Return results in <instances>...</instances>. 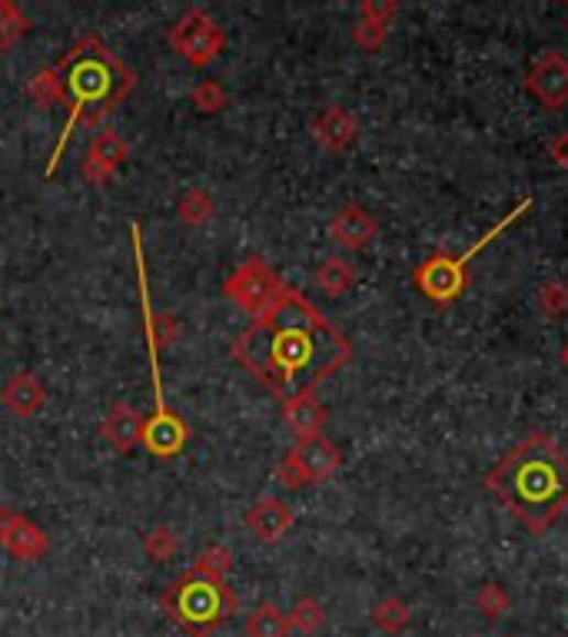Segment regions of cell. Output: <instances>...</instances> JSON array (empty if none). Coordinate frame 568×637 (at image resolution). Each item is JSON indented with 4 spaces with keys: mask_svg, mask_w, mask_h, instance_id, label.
I'll return each mask as SVG.
<instances>
[{
    "mask_svg": "<svg viewBox=\"0 0 568 637\" xmlns=\"http://www.w3.org/2000/svg\"><path fill=\"white\" fill-rule=\"evenodd\" d=\"M233 359L276 398L313 392L352 359V342L293 286L237 339Z\"/></svg>",
    "mask_w": 568,
    "mask_h": 637,
    "instance_id": "1",
    "label": "cell"
},
{
    "mask_svg": "<svg viewBox=\"0 0 568 637\" xmlns=\"http://www.w3.org/2000/svg\"><path fill=\"white\" fill-rule=\"evenodd\" d=\"M485 488L528 535H545L568 508V455L545 432H532L485 475Z\"/></svg>",
    "mask_w": 568,
    "mask_h": 637,
    "instance_id": "2",
    "label": "cell"
},
{
    "mask_svg": "<svg viewBox=\"0 0 568 637\" xmlns=\"http://www.w3.org/2000/svg\"><path fill=\"white\" fill-rule=\"evenodd\" d=\"M57 70H61V80H64L67 123H64L61 143L54 146V156L47 163V176H54V169L61 166V156H64L70 136H74V130L77 127H84V130L100 127L136 87V74L97 34L80 37L64 54Z\"/></svg>",
    "mask_w": 568,
    "mask_h": 637,
    "instance_id": "3",
    "label": "cell"
},
{
    "mask_svg": "<svg viewBox=\"0 0 568 637\" xmlns=\"http://www.w3.org/2000/svg\"><path fill=\"white\" fill-rule=\"evenodd\" d=\"M160 604L179 630H186L189 637H207L233 617L237 594L227 581L183 571L179 581L160 597Z\"/></svg>",
    "mask_w": 568,
    "mask_h": 637,
    "instance_id": "4",
    "label": "cell"
},
{
    "mask_svg": "<svg viewBox=\"0 0 568 637\" xmlns=\"http://www.w3.org/2000/svg\"><path fill=\"white\" fill-rule=\"evenodd\" d=\"M532 206V199H525L522 206H515L509 217L499 223V227H492L482 240H476V246L472 250H466L462 256H429L426 263H419L416 266V273H413V283L419 286V293L429 299V303H436V306H449V303H456L462 293H466V286H469V263H472V256L489 243V240H495L502 230H509L522 212Z\"/></svg>",
    "mask_w": 568,
    "mask_h": 637,
    "instance_id": "5",
    "label": "cell"
},
{
    "mask_svg": "<svg viewBox=\"0 0 568 637\" xmlns=\"http://www.w3.org/2000/svg\"><path fill=\"white\" fill-rule=\"evenodd\" d=\"M339 465H342V452L326 436H319V439L296 442V449H290L276 465V479L283 488L296 492L306 485H323L339 472Z\"/></svg>",
    "mask_w": 568,
    "mask_h": 637,
    "instance_id": "6",
    "label": "cell"
},
{
    "mask_svg": "<svg viewBox=\"0 0 568 637\" xmlns=\"http://www.w3.org/2000/svg\"><path fill=\"white\" fill-rule=\"evenodd\" d=\"M283 289H286V283H283V279L276 276V270H273L266 260H260V256L240 263V266L230 273V279L223 283L227 299H230L233 306H240L243 312H250L253 319L263 316V312L283 296Z\"/></svg>",
    "mask_w": 568,
    "mask_h": 637,
    "instance_id": "7",
    "label": "cell"
},
{
    "mask_svg": "<svg viewBox=\"0 0 568 637\" xmlns=\"http://www.w3.org/2000/svg\"><path fill=\"white\" fill-rule=\"evenodd\" d=\"M170 47L189 67H207L227 51V34L207 11H186L170 28Z\"/></svg>",
    "mask_w": 568,
    "mask_h": 637,
    "instance_id": "8",
    "label": "cell"
},
{
    "mask_svg": "<svg viewBox=\"0 0 568 637\" xmlns=\"http://www.w3.org/2000/svg\"><path fill=\"white\" fill-rule=\"evenodd\" d=\"M525 87L545 110H561L568 103V61L558 51L542 54L525 74Z\"/></svg>",
    "mask_w": 568,
    "mask_h": 637,
    "instance_id": "9",
    "label": "cell"
},
{
    "mask_svg": "<svg viewBox=\"0 0 568 637\" xmlns=\"http://www.w3.org/2000/svg\"><path fill=\"white\" fill-rule=\"evenodd\" d=\"M0 548L14 561H41L47 554V535L41 525L28 521L8 505H0Z\"/></svg>",
    "mask_w": 568,
    "mask_h": 637,
    "instance_id": "10",
    "label": "cell"
},
{
    "mask_svg": "<svg viewBox=\"0 0 568 637\" xmlns=\"http://www.w3.org/2000/svg\"><path fill=\"white\" fill-rule=\"evenodd\" d=\"M123 160H127V140L120 136L117 127H103L90 140V146H87V153L80 160V176L90 186H103V183L113 179V173L123 166Z\"/></svg>",
    "mask_w": 568,
    "mask_h": 637,
    "instance_id": "11",
    "label": "cell"
},
{
    "mask_svg": "<svg viewBox=\"0 0 568 637\" xmlns=\"http://www.w3.org/2000/svg\"><path fill=\"white\" fill-rule=\"evenodd\" d=\"M326 230H329V237H332L336 246L356 253V250H362V246H369V243L375 240L379 223L369 217V212H365L359 202H346V206L336 212V217L329 220Z\"/></svg>",
    "mask_w": 568,
    "mask_h": 637,
    "instance_id": "12",
    "label": "cell"
},
{
    "mask_svg": "<svg viewBox=\"0 0 568 637\" xmlns=\"http://www.w3.org/2000/svg\"><path fill=\"white\" fill-rule=\"evenodd\" d=\"M247 528L263 545H280L293 531V508L283 498H256L247 512Z\"/></svg>",
    "mask_w": 568,
    "mask_h": 637,
    "instance_id": "13",
    "label": "cell"
},
{
    "mask_svg": "<svg viewBox=\"0 0 568 637\" xmlns=\"http://www.w3.org/2000/svg\"><path fill=\"white\" fill-rule=\"evenodd\" d=\"M326 405L313 395V392H299V395H293V398H286L283 402V425L286 429L299 439V442H306V439H319L323 436V429H326Z\"/></svg>",
    "mask_w": 568,
    "mask_h": 637,
    "instance_id": "14",
    "label": "cell"
},
{
    "mask_svg": "<svg viewBox=\"0 0 568 637\" xmlns=\"http://www.w3.org/2000/svg\"><path fill=\"white\" fill-rule=\"evenodd\" d=\"M356 133H359L356 117H352L346 107H339V103L326 107V110L313 120V140H316V146L326 150V153H346V150L356 143Z\"/></svg>",
    "mask_w": 568,
    "mask_h": 637,
    "instance_id": "15",
    "label": "cell"
},
{
    "mask_svg": "<svg viewBox=\"0 0 568 637\" xmlns=\"http://www.w3.org/2000/svg\"><path fill=\"white\" fill-rule=\"evenodd\" d=\"M143 429H146V418L136 411V408H130V405H113L110 411H107V418H103V425H100V436L107 439V446L113 449V452H120V455H127V452H133L136 446H143Z\"/></svg>",
    "mask_w": 568,
    "mask_h": 637,
    "instance_id": "16",
    "label": "cell"
},
{
    "mask_svg": "<svg viewBox=\"0 0 568 637\" xmlns=\"http://www.w3.org/2000/svg\"><path fill=\"white\" fill-rule=\"evenodd\" d=\"M44 402H47V388H44V382H41L34 372L18 369V372L8 378V385H4V405H8L11 415L31 418V415H37V411L44 408Z\"/></svg>",
    "mask_w": 568,
    "mask_h": 637,
    "instance_id": "17",
    "label": "cell"
},
{
    "mask_svg": "<svg viewBox=\"0 0 568 637\" xmlns=\"http://www.w3.org/2000/svg\"><path fill=\"white\" fill-rule=\"evenodd\" d=\"M24 97L41 107V110H51V107H64V80H61V70L57 67H41L28 84H24Z\"/></svg>",
    "mask_w": 568,
    "mask_h": 637,
    "instance_id": "18",
    "label": "cell"
},
{
    "mask_svg": "<svg viewBox=\"0 0 568 637\" xmlns=\"http://www.w3.org/2000/svg\"><path fill=\"white\" fill-rule=\"evenodd\" d=\"M247 637H290V617L276 601L256 604V611L247 617Z\"/></svg>",
    "mask_w": 568,
    "mask_h": 637,
    "instance_id": "19",
    "label": "cell"
},
{
    "mask_svg": "<svg viewBox=\"0 0 568 637\" xmlns=\"http://www.w3.org/2000/svg\"><path fill=\"white\" fill-rule=\"evenodd\" d=\"M217 212V206H214V199H210V193L207 189H186L183 196H179V202H176V220L186 227V230H200L204 223H210V217Z\"/></svg>",
    "mask_w": 568,
    "mask_h": 637,
    "instance_id": "20",
    "label": "cell"
},
{
    "mask_svg": "<svg viewBox=\"0 0 568 637\" xmlns=\"http://www.w3.org/2000/svg\"><path fill=\"white\" fill-rule=\"evenodd\" d=\"M352 283H356V270H352V263L342 260V256H329V260H323L319 270H316V286H319L326 296H342V293L352 289Z\"/></svg>",
    "mask_w": 568,
    "mask_h": 637,
    "instance_id": "21",
    "label": "cell"
},
{
    "mask_svg": "<svg viewBox=\"0 0 568 637\" xmlns=\"http://www.w3.org/2000/svg\"><path fill=\"white\" fill-rule=\"evenodd\" d=\"M372 624L379 627V630H386V634H403L406 627H409V617H413V611H409V604L403 601V597H386V601H379L375 607H372Z\"/></svg>",
    "mask_w": 568,
    "mask_h": 637,
    "instance_id": "22",
    "label": "cell"
},
{
    "mask_svg": "<svg viewBox=\"0 0 568 637\" xmlns=\"http://www.w3.org/2000/svg\"><path fill=\"white\" fill-rule=\"evenodd\" d=\"M31 31V18L14 4V0H0V51L18 47V41Z\"/></svg>",
    "mask_w": 568,
    "mask_h": 637,
    "instance_id": "23",
    "label": "cell"
},
{
    "mask_svg": "<svg viewBox=\"0 0 568 637\" xmlns=\"http://www.w3.org/2000/svg\"><path fill=\"white\" fill-rule=\"evenodd\" d=\"M179 551V538L170 525H156L143 535V554L153 561V564H163V561H173Z\"/></svg>",
    "mask_w": 568,
    "mask_h": 637,
    "instance_id": "24",
    "label": "cell"
},
{
    "mask_svg": "<svg viewBox=\"0 0 568 637\" xmlns=\"http://www.w3.org/2000/svg\"><path fill=\"white\" fill-rule=\"evenodd\" d=\"M197 574H207V578H217V581H227V574L233 571V551L227 545H210L197 554L194 568Z\"/></svg>",
    "mask_w": 568,
    "mask_h": 637,
    "instance_id": "25",
    "label": "cell"
},
{
    "mask_svg": "<svg viewBox=\"0 0 568 637\" xmlns=\"http://www.w3.org/2000/svg\"><path fill=\"white\" fill-rule=\"evenodd\" d=\"M286 617H290V630H299V634L309 637V634H316L326 624V607L316 597H299Z\"/></svg>",
    "mask_w": 568,
    "mask_h": 637,
    "instance_id": "26",
    "label": "cell"
},
{
    "mask_svg": "<svg viewBox=\"0 0 568 637\" xmlns=\"http://www.w3.org/2000/svg\"><path fill=\"white\" fill-rule=\"evenodd\" d=\"M189 103H194L197 113L214 117V113H220V110L230 103V94H227V87L217 84V80H200V84L194 87V94H189Z\"/></svg>",
    "mask_w": 568,
    "mask_h": 637,
    "instance_id": "27",
    "label": "cell"
},
{
    "mask_svg": "<svg viewBox=\"0 0 568 637\" xmlns=\"http://www.w3.org/2000/svg\"><path fill=\"white\" fill-rule=\"evenodd\" d=\"M476 607L482 611V617L499 620L502 614H509L512 597H509V591H505L499 581H485V584L479 587V594H476Z\"/></svg>",
    "mask_w": 568,
    "mask_h": 637,
    "instance_id": "28",
    "label": "cell"
},
{
    "mask_svg": "<svg viewBox=\"0 0 568 637\" xmlns=\"http://www.w3.org/2000/svg\"><path fill=\"white\" fill-rule=\"evenodd\" d=\"M538 309L548 316V319H565L568 316V286L551 279V283H542L538 286Z\"/></svg>",
    "mask_w": 568,
    "mask_h": 637,
    "instance_id": "29",
    "label": "cell"
},
{
    "mask_svg": "<svg viewBox=\"0 0 568 637\" xmlns=\"http://www.w3.org/2000/svg\"><path fill=\"white\" fill-rule=\"evenodd\" d=\"M396 14H400L396 0H365V4L359 8V21H369V24H379V28H390Z\"/></svg>",
    "mask_w": 568,
    "mask_h": 637,
    "instance_id": "30",
    "label": "cell"
},
{
    "mask_svg": "<svg viewBox=\"0 0 568 637\" xmlns=\"http://www.w3.org/2000/svg\"><path fill=\"white\" fill-rule=\"evenodd\" d=\"M386 34H390V28H379V24H369V21H356V28H352V41L369 54H375L379 47L386 44Z\"/></svg>",
    "mask_w": 568,
    "mask_h": 637,
    "instance_id": "31",
    "label": "cell"
},
{
    "mask_svg": "<svg viewBox=\"0 0 568 637\" xmlns=\"http://www.w3.org/2000/svg\"><path fill=\"white\" fill-rule=\"evenodd\" d=\"M548 153H551V160H555L561 169H568V130H561V133L548 143Z\"/></svg>",
    "mask_w": 568,
    "mask_h": 637,
    "instance_id": "32",
    "label": "cell"
},
{
    "mask_svg": "<svg viewBox=\"0 0 568 637\" xmlns=\"http://www.w3.org/2000/svg\"><path fill=\"white\" fill-rule=\"evenodd\" d=\"M561 365H565V369H568V345H565V349H561Z\"/></svg>",
    "mask_w": 568,
    "mask_h": 637,
    "instance_id": "33",
    "label": "cell"
}]
</instances>
